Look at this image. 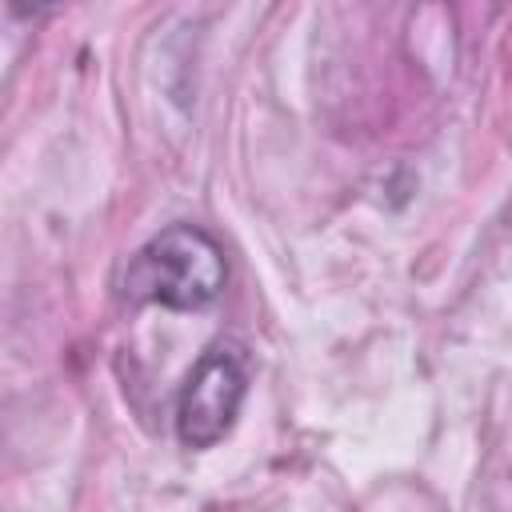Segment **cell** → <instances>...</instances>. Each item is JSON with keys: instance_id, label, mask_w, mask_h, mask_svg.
I'll return each mask as SVG.
<instances>
[{"instance_id": "7a4b0ae2", "label": "cell", "mask_w": 512, "mask_h": 512, "mask_svg": "<svg viewBox=\"0 0 512 512\" xmlns=\"http://www.w3.org/2000/svg\"><path fill=\"white\" fill-rule=\"evenodd\" d=\"M248 396V360L232 340L212 344L180 384L176 396V440L192 452L220 444Z\"/></svg>"}, {"instance_id": "6da1fadb", "label": "cell", "mask_w": 512, "mask_h": 512, "mask_svg": "<svg viewBox=\"0 0 512 512\" xmlns=\"http://www.w3.org/2000/svg\"><path fill=\"white\" fill-rule=\"evenodd\" d=\"M224 280H228L224 248L196 224H168L128 260L124 296L132 304L196 312L224 292Z\"/></svg>"}]
</instances>
